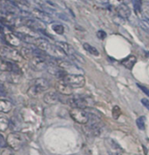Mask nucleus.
I'll list each match as a JSON object with an SVG mask.
<instances>
[{
	"label": "nucleus",
	"instance_id": "f257e3e1",
	"mask_svg": "<svg viewBox=\"0 0 149 155\" xmlns=\"http://www.w3.org/2000/svg\"><path fill=\"white\" fill-rule=\"evenodd\" d=\"M61 80L70 85L71 88H80L83 87L85 84V79L84 76L79 74H66Z\"/></svg>",
	"mask_w": 149,
	"mask_h": 155
},
{
	"label": "nucleus",
	"instance_id": "f03ea898",
	"mask_svg": "<svg viewBox=\"0 0 149 155\" xmlns=\"http://www.w3.org/2000/svg\"><path fill=\"white\" fill-rule=\"evenodd\" d=\"M0 57L4 59H10L16 62H20L23 59L22 55L17 50L12 49L7 46L0 47Z\"/></svg>",
	"mask_w": 149,
	"mask_h": 155
},
{
	"label": "nucleus",
	"instance_id": "7ed1b4c3",
	"mask_svg": "<svg viewBox=\"0 0 149 155\" xmlns=\"http://www.w3.org/2000/svg\"><path fill=\"white\" fill-rule=\"evenodd\" d=\"M70 116L71 119L78 124L85 125L89 121V114L84 109L80 108H71L70 110Z\"/></svg>",
	"mask_w": 149,
	"mask_h": 155
},
{
	"label": "nucleus",
	"instance_id": "20e7f679",
	"mask_svg": "<svg viewBox=\"0 0 149 155\" xmlns=\"http://www.w3.org/2000/svg\"><path fill=\"white\" fill-rule=\"evenodd\" d=\"M25 140L20 134L18 133H12L8 135L6 139V143L9 145L10 148L14 150H19L23 146Z\"/></svg>",
	"mask_w": 149,
	"mask_h": 155
},
{
	"label": "nucleus",
	"instance_id": "39448f33",
	"mask_svg": "<svg viewBox=\"0 0 149 155\" xmlns=\"http://www.w3.org/2000/svg\"><path fill=\"white\" fill-rule=\"evenodd\" d=\"M66 103L68 105H70L72 108H80V109L86 108L87 106L90 105L89 100L86 98L79 97V96H76V97H72V98H70V99H67Z\"/></svg>",
	"mask_w": 149,
	"mask_h": 155
},
{
	"label": "nucleus",
	"instance_id": "423d86ee",
	"mask_svg": "<svg viewBox=\"0 0 149 155\" xmlns=\"http://www.w3.org/2000/svg\"><path fill=\"white\" fill-rule=\"evenodd\" d=\"M30 62L34 69L39 71L46 69L50 63L49 59L47 58L39 56H33L31 59H30Z\"/></svg>",
	"mask_w": 149,
	"mask_h": 155
},
{
	"label": "nucleus",
	"instance_id": "0eeeda50",
	"mask_svg": "<svg viewBox=\"0 0 149 155\" xmlns=\"http://www.w3.org/2000/svg\"><path fill=\"white\" fill-rule=\"evenodd\" d=\"M20 76L21 75L12 72V71H0V81H5V82L12 83V84H18L20 82Z\"/></svg>",
	"mask_w": 149,
	"mask_h": 155
},
{
	"label": "nucleus",
	"instance_id": "6e6552de",
	"mask_svg": "<svg viewBox=\"0 0 149 155\" xmlns=\"http://www.w3.org/2000/svg\"><path fill=\"white\" fill-rule=\"evenodd\" d=\"M0 71H12L17 74L21 75L22 71L19 69L18 66H17L14 63H12L10 61H8L6 59L4 58H0Z\"/></svg>",
	"mask_w": 149,
	"mask_h": 155
},
{
	"label": "nucleus",
	"instance_id": "1a4fd4ad",
	"mask_svg": "<svg viewBox=\"0 0 149 155\" xmlns=\"http://www.w3.org/2000/svg\"><path fill=\"white\" fill-rule=\"evenodd\" d=\"M106 143L107 146V151L110 155H121L123 153L122 147L114 140L107 139Z\"/></svg>",
	"mask_w": 149,
	"mask_h": 155
},
{
	"label": "nucleus",
	"instance_id": "9d476101",
	"mask_svg": "<svg viewBox=\"0 0 149 155\" xmlns=\"http://www.w3.org/2000/svg\"><path fill=\"white\" fill-rule=\"evenodd\" d=\"M20 20L25 25H26L27 27L32 29V30L41 31H45V26L44 24H42L41 22L37 21L35 19L25 18V19H20Z\"/></svg>",
	"mask_w": 149,
	"mask_h": 155
},
{
	"label": "nucleus",
	"instance_id": "9b49d317",
	"mask_svg": "<svg viewBox=\"0 0 149 155\" xmlns=\"http://www.w3.org/2000/svg\"><path fill=\"white\" fill-rule=\"evenodd\" d=\"M32 14L33 16L37 18L38 20H40L43 23H45V24H51L53 22V18L51 17V15L47 12H45V11L43 10H38V9H34L33 12H32Z\"/></svg>",
	"mask_w": 149,
	"mask_h": 155
},
{
	"label": "nucleus",
	"instance_id": "f8f14e48",
	"mask_svg": "<svg viewBox=\"0 0 149 155\" xmlns=\"http://www.w3.org/2000/svg\"><path fill=\"white\" fill-rule=\"evenodd\" d=\"M55 88L57 89L58 92L61 93L62 95H71L72 93V88L61 79L58 80L55 84Z\"/></svg>",
	"mask_w": 149,
	"mask_h": 155
},
{
	"label": "nucleus",
	"instance_id": "ddd939ff",
	"mask_svg": "<svg viewBox=\"0 0 149 155\" xmlns=\"http://www.w3.org/2000/svg\"><path fill=\"white\" fill-rule=\"evenodd\" d=\"M44 101L48 105H55L60 101V95L56 92H47L44 96Z\"/></svg>",
	"mask_w": 149,
	"mask_h": 155
},
{
	"label": "nucleus",
	"instance_id": "4468645a",
	"mask_svg": "<svg viewBox=\"0 0 149 155\" xmlns=\"http://www.w3.org/2000/svg\"><path fill=\"white\" fill-rule=\"evenodd\" d=\"M56 45L58 46L60 49L62 50L65 53V55H67V56L72 57L74 56V55H76L75 50L73 49V47L71 46V45H69L67 43L62 42V41H58L56 43Z\"/></svg>",
	"mask_w": 149,
	"mask_h": 155
},
{
	"label": "nucleus",
	"instance_id": "2eb2a0df",
	"mask_svg": "<svg viewBox=\"0 0 149 155\" xmlns=\"http://www.w3.org/2000/svg\"><path fill=\"white\" fill-rule=\"evenodd\" d=\"M116 10H117V13L119 14V16L123 18H127L131 15V10L126 4H121Z\"/></svg>",
	"mask_w": 149,
	"mask_h": 155
},
{
	"label": "nucleus",
	"instance_id": "dca6fc26",
	"mask_svg": "<svg viewBox=\"0 0 149 155\" xmlns=\"http://www.w3.org/2000/svg\"><path fill=\"white\" fill-rule=\"evenodd\" d=\"M136 62H137L136 57L131 55V56H128L126 58H124V59L121 61V64H122L126 68L131 70V69H133V67L134 66V64H136Z\"/></svg>",
	"mask_w": 149,
	"mask_h": 155
},
{
	"label": "nucleus",
	"instance_id": "f3484780",
	"mask_svg": "<svg viewBox=\"0 0 149 155\" xmlns=\"http://www.w3.org/2000/svg\"><path fill=\"white\" fill-rule=\"evenodd\" d=\"M5 40L6 42L13 46H18L21 44V40L17 37V36L13 34V33H8L5 35Z\"/></svg>",
	"mask_w": 149,
	"mask_h": 155
},
{
	"label": "nucleus",
	"instance_id": "a211bd4d",
	"mask_svg": "<svg viewBox=\"0 0 149 155\" xmlns=\"http://www.w3.org/2000/svg\"><path fill=\"white\" fill-rule=\"evenodd\" d=\"M12 109V104L6 99H0V113H7Z\"/></svg>",
	"mask_w": 149,
	"mask_h": 155
},
{
	"label": "nucleus",
	"instance_id": "6ab92c4d",
	"mask_svg": "<svg viewBox=\"0 0 149 155\" xmlns=\"http://www.w3.org/2000/svg\"><path fill=\"white\" fill-rule=\"evenodd\" d=\"M34 84L36 85H38L43 92H45L46 90H48L50 87V83L45 78H38L36 79Z\"/></svg>",
	"mask_w": 149,
	"mask_h": 155
},
{
	"label": "nucleus",
	"instance_id": "aec40b11",
	"mask_svg": "<svg viewBox=\"0 0 149 155\" xmlns=\"http://www.w3.org/2000/svg\"><path fill=\"white\" fill-rule=\"evenodd\" d=\"M43 91L39 88V87H38L36 85H31L30 88L28 89V91H27V94H28L30 97H32V98H34V97H37V96H38L40 93H42Z\"/></svg>",
	"mask_w": 149,
	"mask_h": 155
},
{
	"label": "nucleus",
	"instance_id": "412c9836",
	"mask_svg": "<svg viewBox=\"0 0 149 155\" xmlns=\"http://www.w3.org/2000/svg\"><path fill=\"white\" fill-rule=\"evenodd\" d=\"M10 121L4 115H0V132H5L9 128Z\"/></svg>",
	"mask_w": 149,
	"mask_h": 155
},
{
	"label": "nucleus",
	"instance_id": "4be33fe9",
	"mask_svg": "<svg viewBox=\"0 0 149 155\" xmlns=\"http://www.w3.org/2000/svg\"><path fill=\"white\" fill-rule=\"evenodd\" d=\"M83 47H84V49H85L87 52H89L90 54H92L93 56L97 57L99 55V51L96 49L94 46H92L90 44H88V43H84V44H83Z\"/></svg>",
	"mask_w": 149,
	"mask_h": 155
},
{
	"label": "nucleus",
	"instance_id": "5701e85b",
	"mask_svg": "<svg viewBox=\"0 0 149 155\" xmlns=\"http://www.w3.org/2000/svg\"><path fill=\"white\" fill-rule=\"evenodd\" d=\"M139 25L141 28L147 33L149 34V19L147 18H142L139 21Z\"/></svg>",
	"mask_w": 149,
	"mask_h": 155
},
{
	"label": "nucleus",
	"instance_id": "b1692460",
	"mask_svg": "<svg viewBox=\"0 0 149 155\" xmlns=\"http://www.w3.org/2000/svg\"><path fill=\"white\" fill-rule=\"evenodd\" d=\"M51 28H52V30H53L57 34H59V35L64 34L65 28L62 25H59V24H54V25H52Z\"/></svg>",
	"mask_w": 149,
	"mask_h": 155
},
{
	"label": "nucleus",
	"instance_id": "393cba45",
	"mask_svg": "<svg viewBox=\"0 0 149 155\" xmlns=\"http://www.w3.org/2000/svg\"><path fill=\"white\" fill-rule=\"evenodd\" d=\"M112 115L114 120H118L121 115V109L119 106H114L112 110Z\"/></svg>",
	"mask_w": 149,
	"mask_h": 155
},
{
	"label": "nucleus",
	"instance_id": "a878e982",
	"mask_svg": "<svg viewBox=\"0 0 149 155\" xmlns=\"http://www.w3.org/2000/svg\"><path fill=\"white\" fill-rule=\"evenodd\" d=\"M145 123H146V118L144 116L138 118L136 120V125L140 130H145Z\"/></svg>",
	"mask_w": 149,
	"mask_h": 155
},
{
	"label": "nucleus",
	"instance_id": "bb28decb",
	"mask_svg": "<svg viewBox=\"0 0 149 155\" xmlns=\"http://www.w3.org/2000/svg\"><path fill=\"white\" fill-rule=\"evenodd\" d=\"M134 9L136 13H140L142 10L141 0H134Z\"/></svg>",
	"mask_w": 149,
	"mask_h": 155
},
{
	"label": "nucleus",
	"instance_id": "cd10ccee",
	"mask_svg": "<svg viewBox=\"0 0 149 155\" xmlns=\"http://www.w3.org/2000/svg\"><path fill=\"white\" fill-rule=\"evenodd\" d=\"M0 155H14V153L12 150V148H5L2 150Z\"/></svg>",
	"mask_w": 149,
	"mask_h": 155
},
{
	"label": "nucleus",
	"instance_id": "c85d7f7f",
	"mask_svg": "<svg viewBox=\"0 0 149 155\" xmlns=\"http://www.w3.org/2000/svg\"><path fill=\"white\" fill-rule=\"evenodd\" d=\"M97 37L99 38V39L103 40V39H105L107 38V33H106V31H104L102 30H99L97 32Z\"/></svg>",
	"mask_w": 149,
	"mask_h": 155
},
{
	"label": "nucleus",
	"instance_id": "c756f323",
	"mask_svg": "<svg viewBox=\"0 0 149 155\" xmlns=\"http://www.w3.org/2000/svg\"><path fill=\"white\" fill-rule=\"evenodd\" d=\"M6 94H7L6 89H5V85H3V84L1 83V81H0V97H1V96H2V97H5V96H6Z\"/></svg>",
	"mask_w": 149,
	"mask_h": 155
},
{
	"label": "nucleus",
	"instance_id": "7c9ffc66",
	"mask_svg": "<svg viewBox=\"0 0 149 155\" xmlns=\"http://www.w3.org/2000/svg\"><path fill=\"white\" fill-rule=\"evenodd\" d=\"M138 87L141 90L142 92H144L147 96H148L149 97V89H147L146 86H144V85H138Z\"/></svg>",
	"mask_w": 149,
	"mask_h": 155
},
{
	"label": "nucleus",
	"instance_id": "2f4dec72",
	"mask_svg": "<svg viewBox=\"0 0 149 155\" xmlns=\"http://www.w3.org/2000/svg\"><path fill=\"white\" fill-rule=\"evenodd\" d=\"M6 146V140L3 137L2 134H0V147H5Z\"/></svg>",
	"mask_w": 149,
	"mask_h": 155
},
{
	"label": "nucleus",
	"instance_id": "473e14b6",
	"mask_svg": "<svg viewBox=\"0 0 149 155\" xmlns=\"http://www.w3.org/2000/svg\"><path fill=\"white\" fill-rule=\"evenodd\" d=\"M141 104L145 106L147 110H149V100L147 99H141Z\"/></svg>",
	"mask_w": 149,
	"mask_h": 155
},
{
	"label": "nucleus",
	"instance_id": "72a5a7b5",
	"mask_svg": "<svg viewBox=\"0 0 149 155\" xmlns=\"http://www.w3.org/2000/svg\"><path fill=\"white\" fill-rule=\"evenodd\" d=\"M58 16V18H59L60 19H63V20H68V18H67V17H66V15L63 14V13H58V12H57L56 14Z\"/></svg>",
	"mask_w": 149,
	"mask_h": 155
}]
</instances>
